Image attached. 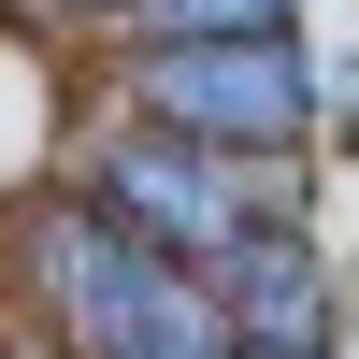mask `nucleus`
<instances>
[{
    "label": "nucleus",
    "instance_id": "4",
    "mask_svg": "<svg viewBox=\"0 0 359 359\" xmlns=\"http://www.w3.org/2000/svg\"><path fill=\"white\" fill-rule=\"evenodd\" d=\"M201 287H216L245 359H331V259H316V230H245Z\"/></svg>",
    "mask_w": 359,
    "mask_h": 359
},
{
    "label": "nucleus",
    "instance_id": "3",
    "mask_svg": "<svg viewBox=\"0 0 359 359\" xmlns=\"http://www.w3.org/2000/svg\"><path fill=\"white\" fill-rule=\"evenodd\" d=\"M130 101H144V130H172V144L287 158L302 115H316V86H302V57H287V29H259V43H144Z\"/></svg>",
    "mask_w": 359,
    "mask_h": 359
},
{
    "label": "nucleus",
    "instance_id": "5",
    "mask_svg": "<svg viewBox=\"0 0 359 359\" xmlns=\"http://www.w3.org/2000/svg\"><path fill=\"white\" fill-rule=\"evenodd\" d=\"M115 29L144 43H259V29H287V0H115Z\"/></svg>",
    "mask_w": 359,
    "mask_h": 359
},
{
    "label": "nucleus",
    "instance_id": "1",
    "mask_svg": "<svg viewBox=\"0 0 359 359\" xmlns=\"http://www.w3.org/2000/svg\"><path fill=\"white\" fill-rule=\"evenodd\" d=\"M15 287H29V316H43L57 359H245L230 316H216V287L172 273L158 245H130L86 187L15 216Z\"/></svg>",
    "mask_w": 359,
    "mask_h": 359
},
{
    "label": "nucleus",
    "instance_id": "2",
    "mask_svg": "<svg viewBox=\"0 0 359 359\" xmlns=\"http://www.w3.org/2000/svg\"><path fill=\"white\" fill-rule=\"evenodd\" d=\"M86 201H101L130 245H158L172 273H216L245 230H302L287 216V158H230V144H172V130H130L86 158Z\"/></svg>",
    "mask_w": 359,
    "mask_h": 359
}]
</instances>
